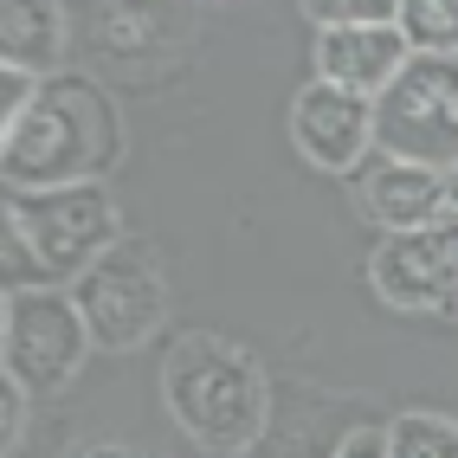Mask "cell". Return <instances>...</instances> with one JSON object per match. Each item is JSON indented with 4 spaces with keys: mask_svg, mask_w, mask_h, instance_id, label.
I'll use <instances>...</instances> for the list:
<instances>
[{
    "mask_svg": "<svg viewBox=\"0 0 458 458\" xmlns=\"http://www.w3.org/2000/svg\"><path fill=\"white\" fill-rule=\"evenodd\" d=\"M72 297L98 349H142L168 323V278L156 252L136 246V239H116L84 278H72Z\"/></svg>",
    "mask_w": 458,
    "mask_h": 458,
    "instance_id": "obj_6",
    "label": "cell"
},
{
    "mask_svg": "<svg viewBox=\"0 0 458 458\" xmlns=\"http://www.w3.org/2000/svg\"><path fill=\"white\" fill-rule=\"evenodd\" d=\"M39 90H46V78H33V72H7V65H0V123H20V116L26 110H33V98H39Z\"/></svg>",
    "mask_w": 458,
    "mask_h": 458,
    "instance_id": "obj_15",
    "label": "cell"
},
{
    "mask_svg": "<svg viewBox=\"0 0 458 458\" xmlns=\"http://www.w3.org/2000/svg\"><path fill=\"white\" fill-rule=\"evenodd\" d=\"M90 349L98 343H90L72 291L58 284L7 291V303H0V369H7V381H20L26 394H52L84 369Z\"/></svg>",
    "mask_w": 458,
    "mask_h": 458,
    "instance_id": "obj_5",
    "label": "cell"
},
{
    "mask_svg": "<svg viewBox=\"0 0 458 458\" xmlns=\"http://www.w3.org/2000/svg\"><path fill=\"white\" fill-rule=\"evenodd\" d=\"M116 148L110 110L90 84H52L33 98V110L7 130V188H72L98 181L104 156Z\"/></svg>",
    "mask_w": 458,
    "mask_h": 458,
    "instance_id": "obj_1",
    "label": "cell"
},
{
    "mask_svg": "<svg viewBox=\"0 0 458 458\" xmlns=\"http://www.w3.org/2000/svg\"><path fill=\"white\" fill-rule=\"evenodd\" d=\"M72 26L58 13V0H0V65L7 72H33L52 78L65 65Z\"/></svg>",
    "mask_w": 458,
    "mask_h": 458,
    "instance_id": "obj_11",
    "label": "cell"
},
{
    "mask_svg": "<svg viewBox=\"0 0 458 458\" xmlns=\"http://www.w3.org/2000/svg\"><path fill=\"white\" fill-rule=\"evenodd\" d=\"M329 458H387V426H349Z\"/></svg>",
    "mask_w": 458,
    "mask_h": 458,
    "instance_id": "obj_16",
    "label": "cell"
},
{
    "mask_svg": "<svg viewBox=\"0 0 458 458\" xmlns=\"http://www.w3.org/2000/svg\"><path fill=\"white\" fill-rule=\"evenodd\" d=\"M387 458H458L452 413H401L387 426Z\"/></svg>",
    "mask_w": 458,
    "mask_h": 458,
    "instance_id": "obj_12",
    "label": "cell"
},
{
    "mask_svg": "<svg viewBox=\"0 0 458 458\" xmlns=\"http://www.w3.org/2000/svg\"><path fill=\"white\" fill-rule=\"evenodd\" d=\"M303 13L317 20V33H335V26H401V0H303Z\"/></svg>",
    "mask_w": 458,
    "mask_h": 458,
    "instance_id": "obj_14",
    "label": "cell"
},
{
    "mask_svg": "<svg viewBox=\"0 0 458 458\" xmlns=\"http://www.w3.org/2000/svg\"><path fill=\"white\" fill-rule=\"evenodd\" d=\"M291 142L323 174H355L375 156V98L343 90L329 78H310L291 104Z\"/></svg>",
    "mask_w": 458,
    "mask_h": 458,
    "instance_id": "obj_8",
    "label": "cell"
},
{
    "mask_svg": "<svg viewBox=\"0 0 458 458\" xmlns=\"http://www.w3.org/2000/svg\"><path fill=\"white\" fill-rule=\"evenodd\" d=\"M445 207L458 213V168H445Z\"/></svg>",
    "mask_w": 458,
    "mask_h": 458,
    "instance_id": "obj_17",
    "label": "cell"
},
{
    "mask_svg": "<svg viewBox=\"0 0 458 458\" xmlns=\"http://www.w3.org/2000/svg\"><path fill=\"white\" fill-rule=\"evenodd\" d=\"M407 33L401 26H335V33H317V78L361 90V98H381V90L407 72Z\"/></svg>",
    "mask_w": 458,
    "mask_h": 458,
    "instance_id": "obj_10",
    "label": "cell"
},
{
    "mask_svg": "<svg viewBox=\"0 0 458 458\" xmlns=\"http://www.w3.org/2000/svg\"><path fill=\"white\" fill-rule=\"evenodd\" d=\"M369 278L394 310L458 317V213H439L433 226L381 233L369 252Z\"/></svg>",
    "mask_w": 458,
    "mask_h": 458,
    "instance_id": "obj_7",
    "label": "cell"
},
{
    "mask_svg": "<svg viewBox=\"0 0 458 458\" xmlns=\"http://www.w3.org/2000/svg\"><path fill=\"white\" fill-rule=\"evenodd\" d=\"M375 148L426 168H458V52H413L375 98Z\"/></svg>",
    "mask_w": 458,
    "mask_h": 458,
    "instance_id": "obj_3",
    "label": "cell"
},
{
    "mask_svg": "<svg viewBox=\"0 0 458 458\" xmlns=\"http://www.w3.org/2000/svg\"><path fill=\"white\" fill-rule=\"evenodd\" d=\"M7 220L26 233L33 259L52 284L84 278L116 239V200L104 181H72V188H7Z\"/></svg>",
    "mask_w": 458,
    "mask_h": 458,
    "instance_id": "obj_4",
    "label": "cell"
},
{
    "mask_svg": "<svg viewBox=\"0 0 458 458\" xmlns=\"http://www.w3.org/2000/svg\"><path fill=\"white\" fill-rule=\"evenodd\" d=\"M349 181H355L361 213H369L381 233L433 226L439 213H452V207H445V174L426 168V162H401V156H381V148H375V156L361 162Z\"/></svg>",
    "mask_w": 458,
    "mask_h": 458,
    "instance_id": "obj_9",
    "label": "cell"
},
{
    "mask_svg": "<svg viewBox=\"0 0 458 458\" xmlns=\"http://www.w3.org/2000/svg\"><path fill=\"white\" fill-rule=\"evenodd\" d=\"M168 413L188 426V433L207 445V452H239L259 439L265 426V381L259 369L239 349L213 343V335H194L181 343L174 361H168Z\"/></svg>",
    "mask_w": 458,
    "mask_h": 458,
    "instance_id": "obj_2",
    "label": "cell"
},
{
    "mask_svg": "<svg viewBox=\"0 0 458 458\" xmlns=\"http://www.w3.org/2000/svg\"><path fill=\"white\" fill-rule=\"evenodd\" d=\"M401 33L413 52H458V0H401Z\"/></svg>",
    "mask_w": 458,
    "mask_h": 458,
    "instance_id": "obj_13",
    "label": "cell"
}]
</instances>
